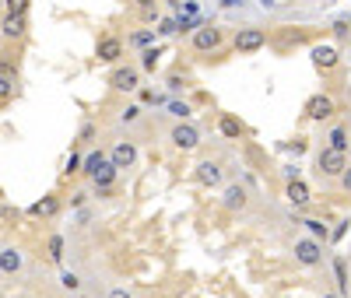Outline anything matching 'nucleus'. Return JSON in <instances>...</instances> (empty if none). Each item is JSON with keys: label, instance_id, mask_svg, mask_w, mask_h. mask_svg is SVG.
<instances>
[{"label": "nucleus", "instance_id": "nucleus-1", "mask_svg": "<svg viewBox=\"0 0 351 298\" xmlns=\"http://www.w3.org/2000/svg\"><path fill=\"white\" fill-rule=\"evenodd\" d=\"M221 42H225V32H221L218 25H200V28H193V39H190L193 53H218Z\"/></svg>", "mask_w": 351, "mask_h": 298}, {"label": "nucleus", "instance_id": "nucleus-2", "mask_svg": "<svg viewBox=\"0 0 351 298\" xmlns=\"http://www.w3.org/2000/svg\"><path fill=\"white\" fill-rule=\"evenodd\" d=\"M291 253H295V263H302V266H319L324 263V243H316V238H309V235L295 238Z\"/></svg>", "mask_w": 351, "mask_h": 298}, {"label": "nucleus", "instance_id": "nucleus-3", "mask_svg": "<svg viewBox=\"0 0 351 298\" xmlns=\"http://www.w3.org/2000/svg\"><path fill=\"white\" fill-rule=\"evenodd\" d=\"M344 165H348V151H334V147H324V151L316 155V172H319V175L337 179V175L344 172Z\"/></svg>", "mask_w": 351, "mask_h": 298}, {"label": "nucleus", "instance_id": "nucleus-4", "mask_svg": "<svg viewBox=\"0 0 351 298\" xmlns=\"http://www.w3.org/2000/svg\"><path fill=\"white\" fill-rule=\"evenodd\" d=\"M232 46H236V53H256V49L267 46V32H263V28H239Z\"/></svg>", "mask_w": 351, "mask_h": 298}, {"label": "nucleus", "instance_id": "nucleus-5", "mask_svg": "<svg viewBox=\"0 0 351 298\" xmlns=\"http://www.w3.org/2000/svg\"><path fill=\"white\" fill-rule=\"evenodd\" d=\"M169 140H172L176 147H180V151H193V147L200 144V130H197L193 123H186V119H180V123L172 127Z\"/></svg>", "mask_w": 351, "mask_h": 298}, {"label": "nucleus", "instance_id": "nucleus-6", "mask_svg": "<svg viewBox=\"0 0 351 298\" xmlns=\"http://www.w3.org/2000/svg\"><path fill=\"white\" fill-rule=\"evenodd\" d=\"M137 162V144L134 140H116L112 151H109V165L112 169H134Z\"/></svg>", "mask_w": 351, "mask_h": 298}, {"label": "nucleus", "instance_id": "nucleus-7", "mask_svg": "<svg viewBox=\"0 0 351 298\" xmlns=\"http://www.w3.org/2000/svg\"><path fill=\"white\" fill-rule=\"evenodd\" d=\"M221 203H225V211H232V214H243L246 207H250V193H246V186H239V183L225 186V190H221Z\"/></svg>", "mask_w": 351, "mask_h": 298}, {"label": "nucleus", "instance_id": "nucleus-8", "mask_svg": "<svg viewBox=\"0 0 351 298\" xmlns=\"http://www.w3.org/2000/svg\"><path fill=\"white\" fill-rule=\"evenodd\" d=\"M25 271V253L18 246H4L0 249V274L4 277H18Z\"/></svg>", "mask_w": 351, "mask_h": 298}, {"label": "nucleus", "instance_id": "nucleus-9", "mask_svg": "<svg viewBox=\"0 0 351 298\" xmlns=\"http://www.w3.org/2000/svg\"><path fill=\"white\" fill-rule=\"evenodd\" d=\"M109 84L116 88V92H137V84H141V71H137V67H112Z\"/></svg>", "mask_w": 351, "mask_h": 298}, {"label": "nucleus", "instance_id": "nucleus-10", "mask_svg": "<svg viewBox=\"0 0 351 298\" xmlns=\"http://www.w3.org/2000/svg\"><path fill=\"white\" fill-rule=\"evenodd\" d=\"M302 112H306L309 119H316V123H319V119H330V116H334V99H330V95H313Z\"/></svg>", "mask_w": 351, "mask_h": 298}, {"label": "nucleus", "instance_id": "nucleus-11", "mask_svg": "<svg viewBox=\"0 0 351 298\" xmlns=\"http://www.w3.org/2000/svg\"><path fill=\"white\" fill-rule=\"evenodd\" d=\"M25 28H28L25 14H8L4 11V18H0V36L4 39H25Z\"/></svg>", "mask_w": 351, "mask_h": 298}, {"label": "nucleus", "instance_id": "nucleus-12", "mask_svg": "<svg viewBox=\"0 0 351 298\" xmlns=\"http://www.w3.org/2000/svg\"><path fill=\"white\" fill-rule=\"evenodd\" d=\"M193 175H197V183H200V186H208V190L221 186V165H218V162H200Z\"/></svg>", "mask_w": 351, "mask_h": 298}, {"label": "nucleus", "instance_id": "nucleus-13", "mask_svg": "<svg viewBox=\"0 0 351 298\" xmlns=\"http://www.w3.org/2000/svg\"><path fill=\"white\" fill-rule=\"evenodd\" d=\"M313 64H316L319 71H334V67L341 64V53H337L334 46H313Z\"/></svg>", "mask_w": 351, "mask_h": 298}, {"label": "nucleus", "instance_id": "nucleus-14", "mask_svg": "<svg viewBox=\"0 0 351 298\" xmlns=\"http://www.w3.org/2000/svg\"><path fill=\"white\" fill-rule=\"evenodd\" d=\"M120 56H123V42L116 36H102L99 39V60H102V64H116Z\"/></svg>", "mask_w": 351, "mask_h": 298}, {"label": "nucleus", "instance_id": "nucleus-15", "mask_svg": "<svg viewBox=\"0 0 351 298\" xmlns=\"http://www.w3.org/2000/svg\"><path fill=\"white\" fill-rule=\"evenodd\" d=\"M60 207H64L60 197H56V193H46L43 200L32 203V214H36V218H56V214H60Z\"/></svg>", "mask_w": 351, "mask_h": 298}, {"label": "nucleus", "instance_id": "nucleus-16", "mask_svg": "<svg viewBox=\"0 0 351 298\" xmlns=\"http://www.w3.org/2000/svg\"><path fill=\"white\" fill-rule=\"evenodd\" d=\"M285 197H288V203H291V207H306V203H309V186L302 183V179H288Z\"/></svg>", "mask_w": 351, "mask_h": 298}, {"label": "nucleus", "instance_id": "nucleus-17", "mask_svg": "<svg viewBox=\"0 0 351 298\" xmlns=\"http://www.w3.org/2000/svg\"><path fill=\"white\" fill-rule=\"evenodd\" d=\"M106 162H109V155H106V151H92V155H88V158L81 162V172H84L88 179H95V175H99V169H102Z\"/></svg>", "mask_w": 351, "mask_h": 298}, {"label": "nucleus", "instance_id": "nucleus-18", "mask_svg": "<svg viewBox=\"0 0 351 298\" xmlns=\"http://www.w3.org/2000/svg\"><path fill=\"white\" fill-rule=\"evenodd\" d=\"M302 225H306L309 238H316V243H327V238H330V228H327L324 221H316V218H309V221H302Z\"/></svg>", "mask_w": 351, "mask_h": 298}, {"label": "nucleus", "instance_id": "nucleus-19", "mask_svg": "<svg viewBox=\"0 0 351 298\" xmlns=\"http://www.w3.org/2000/svg\"><path fill=\"white\" fill-rule=\"evenodd\" d=\"M218 130H221L225 137H243V123H239L236 116H221V119H218Z\"/></svg>", "mask_w": 351, "mask_h": 298}, {"label": "nucleus", "instance_id": "nucleus-20", "mask_svg": "<svg viewBox=\"0 0 351 298\" xmlns=\"http://www.w3.org/2000/svg\"><path fill=\"white\" fill-rule=\"evenodd\" d=\"M127 42H130V46H137V49H148V46L155 42V28H141V32H134Z\"/></svg>", "mask_w": 351, "mask_h": 298}, {"label": "nucleus", "instance_id": "nucleus-21", "mask_svg": "<svg viewBox=\"0 0 351 298\" xmlns=\"http://www.w3.org/2000/svg\"><path fill=\"white\" fill-rule=\"evenodd\" d=\"M334 277H337V291L344 295V291H348V284H351V281H348V263H344V256H337V260H334Z\"/></svg>", "mask_w": 351, "mask_h": 298}, {"label": "nucleus", "instance_id": "nucleus-22", "mask_svg": "<svg viewBox=\"0 0 351 298\" xmlns=\"http://www.w3.org/2000/svg\"><path fill=\"white\" fill-rule=\"evenodd\" d=\"M327 140H330L327 147H334V151H348V130H344V127L330 130V137H327Z\"/></svg>", "mask_w": 351, "mask_h": 298}, {"label": "nucleus", "instance_id": "nucleus-23", "mask_svg": "<svg viewBox=\"0 0 351 298\" xmlns=\"http://www.w3.org/2000/svg\"><path fill=\"white\" fill-rule=\"evenodd\" d=\"M158 56H162V53H158L155 46H148V49L141 53V67H144V71H155V67H158Z\"/></svg>", "mask_w": 351, "mask_h": 298}, {"label": "nucleus", "instance_id": "nucleus-24", "mask_svg": "<svg viewBox=\"0 0 351 298\" xmlns=\"http://www.w3.org/2000/svg\"><path fill=\"white\" fill-rule=\"evenodd\" d=\"M60 288L74 295V291H81V277H77L74 271H64V274H60Z\"/></svg>", "mask_w": 351, "mask_h": 298}, {"label": "nucleus", "instance_id": "nucleus-25", "mask_svg": "<svg viewBox=\"0 0 351 298\" xmlns=\"http://www.w3.org/2000/svg\"><path fill=\"white\" fill-rule=\"evenodd\" d=\"M49 260H53V263L64 260V235H53V238H49Z\"/></svg>", "mask_w": 351, "mask_h": 298}, {"label": "nucleus", "instance_id": "nucleus-26", "mask_svg": "<svg viewBox=\"0 0 351 298\" xmlns=\"http://www.w3.org/2000/svg\"><path fill=\"white\" fill-rule=\"evenodd\" d=\"M28 8H32V0H4L8 14H28Z\"/></svg>", "mask_w": 351, "mask_h": 298}, {"label": "nucleus", "instance_id": "nucleus-27", "mask_svg": "<svg viewBox=\"0 0 351 298\" xmlns=\"http://www.w3.org/2000/svg\"><path fill=\"white\" fill-rule=\"evenodd\" d=\"M169 112H172L176 119H190V116H193V109H190L186 102H169Z\"/></svg>", "mask_w": 351, "mask_h": 298}, {"label": "nucleus", "instance_id": "nucleus-28", "mask_svg": "<svg viewBox=\"0 0 351 298\" xmlns=\"http://www.w3.org/2000/svg\"><path fill=\"white\" fill-rule=\"evenodd\" d=\"M348 32H351V14L334 21V36H337V39H348Z\"/></svg>", "mask_w": 351, "mask_h": 298}, {"label": "nucleus", "instance_id": "nucleus-29", "mask_svg": "<svg viewBox=\"0 0 351 298\" xmlns=\"http://www.w3.org/2000/svg\"><path fill=\"white\" fill-rule=\"evenodd\" d=\"M11 95H14V77H4V74H0V102L11 99Z\"/></svg>", "mask_w": 351, "mask_h": 298}, {"label": "nucleus", "instance_id": "nucleus-30", "mask_svg": "<svg viewBox=\"0 0 351 298\" xmlns=\"http://www.w3.org/2000/svg\"><path fill=\"white\" fill-rule=\"evenodd\" d=\"M337 179H341V190H344V193H351V165H344V172H341Z\"/></svg>", "mask_w": 351, "mask_h": 298}, {"label": "nucleus", "instance_id": "nucleus-31", "mask_svg": "<svg viewBox=\"0 0 351 298\" xmlns=\"http://www.w3.org/2000/svg\"><path fill=\"white\" fill-rule=\"evenodd\" d=\"M64 172H67V175L81 172V158H77V155H71V158H67V169H64Z\"/></svg>", "mask_w": 351, "mask_h": 298}, {"label": "nucleus", "instance_id": "nucleus-32", "mask_svg": "<svg viewBox=\"0 0 351 298\" xmlns=\"http://www.w3.org/2000/svg\"><path fill=\"white\" fill-rule=\"evenodd\" d=\"M137 116H141V109H137V105H130V109H127V112H123L120 119H123V123H134V119H137Z\"/></svg>", "mask_w": 351, "mask_h": 298}, {"label": "nucleus", "instance_id": "nucleus-33", "mask_svg": "<svg viewBox=\"0 0 351 298\" xmlns=\"http://www.w3.org/2000/svg\"><path fill=\"white\" fill-rule=\"evenodd\" d=\"M92 137H95V127H92V123H84V127H81V137H77V140H92Z\"/></svg>", "mask_w": 351, "mask_h": 298}, {"label": "nucleus", "instance_id": "nucleus-34", "mask_svg": "<svg viewBox=\"0 0 351 298\" xmlns=\"http://www.w3.org/2000/svg\"><path fill=\"white\" fill-rule=\"evenodd\" d=\"M141 14H144V21H155L158 18V8H141Z\"/></svg>", "mask_w": 351, "mask_h": 298}, {"label": "nucleus", "instance_id": "nucleus-35", "mask_svg": "<svg viewBox=\"0 0 351 298\" xmlns=\"http://www.w3.org/2000/svg\"><path fill=\"white\" fill-rule=\"evenodd\" d=\"M109 298H134V295H130L127 288H112V291H109Z\"/></svg>", "mask_w": 351, "mask_h": 298}, {"label": "nucleus", "instance_id": "nucleus-36", "mask_svg": "<svg viewBox=\"0 0 351 298\" xmlns=\"http://www.w3.org/2000/svg\"><path fill=\"white\" fill-rule=\"evenodd\" d=\"M158 32H162V36H172V32H176V21H162Z\"/></svg>", "mask_w": 351, "mask_h": 298}, {"label": "nucleus", "instance_id": "nucleus-37", "mask_svg": "<svg viewBox=\"0 0 351 298\" xmlns=\"http://www.w3.org/2000/svg\"><path fill=\"white\" fill-rule=\"evenodd\" d=\"M348 225H351V221H341V225L334 228V238H344V232H348Z\"/></svg>", "mask_w": 351, "mask_h": 298}, {"label": "nucleus", "instance_id": "nucleus-38", "mask_svg": "<svg viewBox=\"0 0 351 298\" xmlns=\"http://www.w3.org/2000/svg\"><path fill=\"white\" fill-rule=\"evenodd\" d=\"M134 4H137V8H155L158 0H134Z\"/></svg>", "mask_w": 351, "mask_h": 298}, {"label": "nucleus", "instance_id": "nucleus-39", "mask_svg": "<svg viewBox=\"0 0 351 298\" xmlns=\"http://www.w3.org/2000/svg\"><path fill=\"white\" fill-rule=\"evenodd\" d=\"M324 298H344V295H341V291H327Z\"/></svg>", "mask_w": 351, "mask_h": 298}, {"label": "nucleus", "instance_id": "nucleus-40", "mask_svg": "<svg viewBox=\"0 0 351 298\" xmlns=\"http://www.w3.org/2000/svg\"><path fill=\"white\" fill-rule=\"evenodd\" d=\"M348 147H351V137H348Z\"/></svg>", "mask_w": 351, "mask_h": 298}]
</instances>
